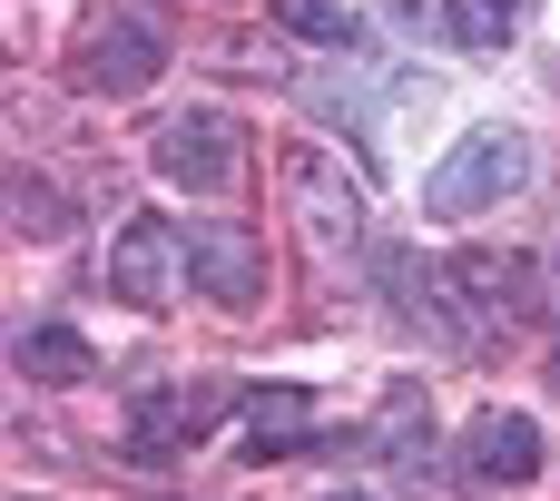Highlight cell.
Returning a JSON list of instances; mask_svg holds the SVG:
<instances>
[{
	"mask_svg": "<svg viewBox=\"0 0 560 501\" xmlns=\"http://www.w3.org/2000/svg\"><path fill=\"white\" fill-rule=\"evenodd\" d=\"M187 286H197V266H187V226H167V217H128L118 246H108V295L138 305V315H158V305H177Z\"/></svg>",
	"mask_w": 560,
	"mask_h": 501,
	"instance_id": "5",
	"label": "cell"
},
{
	"mask_svg": "<svg viewBox=\"0 0 560 501\" xmlns=\"http://www.w3.org/2000/svg\"><path fill=\"white\" fill-rule=\"evenodd\" d=\"M532 177V138L522 128H463L453 148H443V167L423 177V217H482V207H502L512 187Z\"/></svg>",
	"mask_w": 560,
	"mask_h": 501,
	"instance_id": "2",
	"label": "cell"
},
{
	"mask_svg": "<svg viewBox=\"0 0 560 501\" xmlns=\"http://www.w3.org/2000/svg\"><path fill=\"white\" fill-rule=\"evenodd\" d=\"M217 413H226V394H217V384H197V394H187V384L148 394V404L128 413V463H138V473H167V463H177Z\"/></svg>",
	"mask_w": 560,
	"mask_h": 501,
	"instance_id": "7",
	"label": "cell"
},
{
	"mask_svg": "<svg viewBox=\"0 0 560 501\" xmlns=\"http://www.w3.org/2000/svg\"><path fill=\"white\" fill-rule=\"evenodd\" d=\"M463 473L472 482H532L541 473V423L532 413H482L463 433Z\"/></svg>",
	"mask_w": 560,
	"mask_h": 501,
	"instance_id": "8",
	"label": "cell"
},
{
	"mask_svg": "<svg viewBox=\"0 0 560 501\" xmlns=\"http://www.w3.org/2000/svg\"><path fill=\"white\" fill-rule=\"evenodd\" d=\"M10 226H20V236H59V226H69V217H59V197H49L30 167H10Z\"/></svg>",
	"mask_w": 560,
	"mask_h": 501,
	"instance_id": "14",
	"label": "cell"
},
{
	"mask_svg": "<svg viewBox=\"0 0 560 501\" xmlns=\"http://www.w3.org/2000/svg\"><path fill=\"white\" fill-rule=\"evenodd\" d=\"M167 49H177V30H167L158 0H98L79 20V39H69V79L98 89V98H138L167 69Z\"/></svg>",
	"mask_w": 560,
	"mask_h": 501,
	"instance_id": "1",
	"label": "cell"
},
{
	"mask_svg": "<svg viewBox=\"0 0 560 501\" xmlns=\"http://www.w3.org/2000/svg\"><path fill=\"white\" fill-rule=\"evenodd\" d=\"M276 30H295V39H325V49H345V39H354V10H345V0H276Z\"/></svg>",
	"mask_w": 560,
	"mask_h": 501,
	"instance_id": "13",
	"label": "cell"
},
{
	"mask_svg": "<svg viewBox=\"0 0 560 501\" xmlns=\"http://www.w3.org/2000/svg\"><path fill=\"white\" fill-rule=\"evenodd\" d=\"M295 453H315V394L276 384L246 404V463H295Z\"/></svg>",
	"mask_w": 560,
	"mask_h": 501,
	"instance_id": "10",
	"label": "cell"
},
{
	"mask_svg": "<svg viewBox=\"0 0 560 501\" xmlns=\"http://www.w3.org/2000/svg\"><path fill=\"white\" fill-rule=\"evenodd\" d=\"M285 207H295V226H305V246H315V266L335 276L345 256H364V187L305 138V148H285Z\"/></svg>",
	"mask_w": 560,
	"mask_h": 501,
	"instance_id": "3",
	"label": "cell"
},
{
	"mask_svg": "<svg viewBox=\"0 0 560 501\" xmlns=\"http://www.w3.org/2000/svg\"><path fill=\"white\" fill-rule=\"evenodd\" d=\"M335 501H374V492H335Z\"/></svg>",
	"mask_w": 560,
	"mask_h": 501,
	"instance_id": "15",
	"label": "cell"
},
{
	"mask_svg": "<svg viewBox=\"0 0 560 501\" xmlns=\"http://www.w3.org/2000/svg\"><path fill=\"white\" fill-rule=\"evenodd\" d=\"M10 364H20L30 384H89V374H98V354H89L69 325H30V335H10Z\"/></svg>",
	"mask_w": 560,
	"mask_h": 501,
	"instance_id": "11",
	"label": "cell"
},
{
	"mask_svg": "<svg viewBox=\"0 0 560 501\" xmlns=\"http://www.w3.org/2000/svg\"><path fill=\"white\" fill-rule=\"evenodd\" d=\"M423 443H433V394H423V384L404 374V384L384 394V413H374V433H364V453H384V463H413Z\"/></svg>",
	"mask_w": 560,
	"mask_h": 501,
	"instance_id": "12",
	"label": "cell"
},
{
	"mask_svg": "<svg viewBox=\"0 0 560 501\" xmlns=\"http://www.w3.org/2000/svg\"><path fill=\"white\" fill-rule=\"evenodd\" d=\"M187 266H197V295H217V305H256L266 295V246L236 217H187Z\"/></svg>",
	"mask_w": 560,
	"mask_h": 501,
	"instance_id": "6",
	"label": "cell"
},
{
	"mask_svg": "<svg viewBox=\"0 0 560 501\" xmlns=\"http://www.w3.org/2000/svg\"><path fill=\"white\" fill-rule=\"evenodd\" d=\"M148 167H158L167 187H187V197H226L236 167H246V138H236L226 108H167V118L148 128Z\"/></svg>",
	"mask_w": 560,
	"mask_h": 501,
	"instance_id": "4",
	"label": "cell"
},
{
	"mask_svg": "<svg viewBox=\"0 0 560 501\" xmlns=\"http://www.w3.org/2000/svg\"><path fill=\"white\" fill-rule=\"evenodd\" d=\"M551 266H560V256H551Z\"/></svg>",
	"mask_w": 560,
	"mask_h": 501,
	"instance_id": "16",
	"label": "cell"
},
{
	"mask_svg": "<svg viewBox=\"0 0 560 501\" xmlns=\"http://www.w3.org/2000/svg\"><path fill=\"white\" fill-rule=\"evenodd\" d=\"M443 286H453L463 325L482 335V325H512V295H522V266H512V256H492V246H463V256L443 266Z\"/></svg>",
	"mask_w": 560,
	"mask_h": 501,
	"instance_id": "9",
	"label": "cell"
}]
</instances>
